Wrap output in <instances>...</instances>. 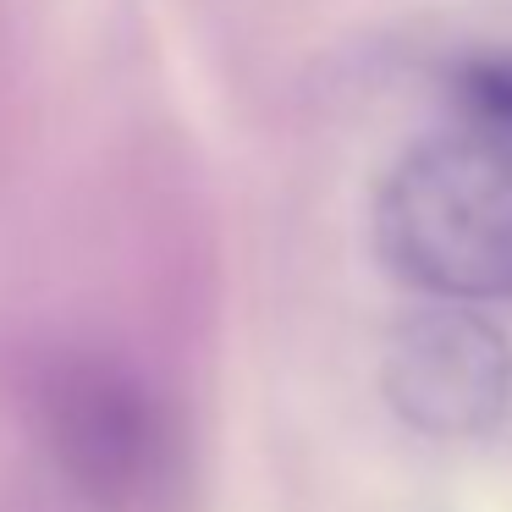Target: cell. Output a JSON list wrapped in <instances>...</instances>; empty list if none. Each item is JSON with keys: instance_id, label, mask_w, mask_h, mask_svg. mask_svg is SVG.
I'll use <instances>...</instances> for the list:
<instances>
[{"instance_id": "cell-1", "label": "cell", "mask_w": 512, "mask_h": 512, "mask_svg": "<svg viewBox=\"0 0 512 512\" xmlns=\"http://www.w3.org/2000/svg\"><path fill=\"white\" fill-rule=\"evenodd\" d=\"M375 248L435 303L512 298V149L485 133L408 149L375 199Z\"/></svg>"}, {"instance_id": "cell-2", "label": "cell", "mask_w": 512, "mask_h": 512, "mask_svg": "<svg viewBox=\"0 0 512 512\" xmlns=\"http://www.w3.org/2000/svg\"><path fill=\"white\" fill-rule=\"evenodd\" d=\"M39 435L89 512H182L188 435L171 402L111 358H56L39 386Z\"/></svg>"}, {"instance_id": "cell-3", "label": "cell", "mask_w": 512, "mask_h": 512, "mask_svg": "<svg viewBox=\"0 0 512 512\" xmlns=\"http://www.w3.org/2000/svg\"><path fill=\"white\" fill-rule=\"evenodd\" d=\"M386 402L435 441L496 430L512 402V347L468 303H435L391 331Z\"/></svg>"}, {"instance_id": "cell-4", "label": "cell", "mask_w": 512, "mask_h": 512, "mask_svg": "<svg viewBox=\"0 0 512 512\" xmlns=\"http://www.w3.org/2000/svg\"><path fill=\"white\" fill-rule=\"evenodd\" d=\"M457 100L490 144L512 149V56H474L457 67Z\"/></svg>"}]
</instances>
